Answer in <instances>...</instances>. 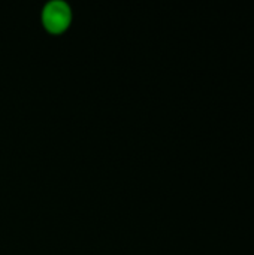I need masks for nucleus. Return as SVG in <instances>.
Here are the masks:
<instances>
[{
	"instance_id": "1",
	"label": "nucleus",
	"mask_w": 254,
	"mask_h": 255,
	"mask_svg": "<svg viewBox=\"0 0 254 255\" xmlns=\"http://www.w3.org/2000/svg\"><path fill=\"white\" fill-rule=\"evenodd\" d=\"M72 6L67 0H48L40 10L43 27L51 33H63L72 22Z\"/></svg>"
}]
</instances>
